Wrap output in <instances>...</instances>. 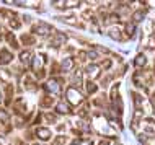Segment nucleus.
Masks as SVG:
<instances>
[{"instance_id":"obj_1","label":"nucleus","mask_w":155,"mask_h":145,"mask_svg":"<svg viewBox=\"0 0 155 145\" xmlns=\"http://www.w3.org/2000/svg\"><path fill=\"white\" fill-rule=\"evenodd\" d=\"M65 103L69 106H80L83 103V96L80 93V90L77 86L70 85L69 88L65 90Z\"/></svg>"},{"instance_id":"obj_2","label":"nucleus","mask_w":155,"mask_h":145,"mask_svg":"<svg viewBox=\"0 0 155 145\" xmlns=\"http://www.w3.org/2000/svg\"><path fill=\"white\" fill-rule=\"evenodd\" d=\"M31 34H38V36H41V38H46V36H51L52 33H54V28L51 26L49 23H46V21H38L35 23L31 26Z\"/></svg>"},{"instance_id":"obj_3","label":"nucleus","mask_w":155,"mask_h":145,"mask_svg":"<svg viewBox=\"0 0 155 145\" xmlns=\"http://www.w3.org/2000/svg\"><path fill=\"white\" fill-rule=\"evenodd\" d=\"M43 90L49 95V96H52V98H54V96H57V95L61 93V83L57 82V78H52V80L44 82Z\"/></svg>"},{"instance_id":"obj_4","label":"nucleus","mask_w":155,"mask_h":145,"mask_svg":"<svg viewBox=\"0 0 155 145\" xmlns=\"http://www.w3.org/2000/svg\"><path fill=\"white\" fill-rule=\"evenodd\" d=\"M46 60H48V56H46L44 52L36 54V56L33 57V64H31L33 70H35V72H39V70H43V69H44Z\"/></svg>"},{"instance_id":"obj_5","label":"nucleus","mask_w":155,"mask_h":145,"mask_svg":"<svg viewBox=\"0 0 155 145\" xmlns=\"http://www.w3.org/2000/svg\"><path fill=\"white\" fill-rule=\"evenodd\" d=\"M85 73L88 75V78H90V80L93 82L95 78H98L100 75H101V67L91 62V64H88V65L85 67Z\"/></svg>"},{"instance_id":"obj_6","label":"nucleus","mask_w":155,"mask_h":145,"mask_svg":"<svg viewBox=\"0 0 155 145\" xmlns=\"http://www.w3.org/2000/svg\"><path fill=\"white\" fill-rule=\"evenodd\" d=\"M20 62H21V65H25V67H30V65L33 64V52L30 51V49H25V51L20 52Z\"/></svg>"},{"instance_id":"obj_7","label":"nucleus","mask_w":155,"mask_h":145,"mask_svg":"<svg viewBox=\"0 0 155 145\" xmlns=\"http://www.w3.org/2000/svg\"><path fill=\"white\" fill-rule=\"evenodd\" d=\"M64 43H67V34L61 31H54V38L51 39V47H59Z\"/></svg>"},{"instance_id":"obj_8","label":"nucleus","mask_w":155,"mask_h":145,"mask_svg":"<svg viewBox=\"0 0 155 145\" xmlns=\"http://www.w3.org/2000/svg\"><path fill=\"white\" fill-rule=\"evenodd\" d=\"M36 137L39 140H43V142H48V140H51V137H52V132H51V129H48V127H38Z\"/></svg>"},{"instance_id":"obj_9","label":"nucleus","mask_w":155,"mask_h":145,"mask_svg":"<svg viewBox=\"0 0 155 145\" xmlns=\"http://www.w3.org/2000/svg\"><path fill=\"white\" fill-rule=\"evenodd\" d=\"M13 109H15L18 114H26V113H28V105H26V101H25V98H16V99H15Z\"/></svg>"},{"instance_id":"obj_10","label":"nucleus","mask_w":155,"mask_h":145,"mask_svg":"<svg viewBox=\"0 0 155 145\" xmlns=\"http://www.w3.org/2000/svg\"><path fill=\"white\" fill-rule=\"evenodd\" d=\"M12 60H13V54L8 51L7 47H2V49H0V64H2V65H7V64H10Z\"/></svg>"},{"instance_id":"obj_11","label":"nucleus","mask_w":155,"mask_h":145,"mask_svg":"<svg viewBox=\"0 0 155 145\" xmlns=\"http://www.w3.org/2000/svg\"><path fill=\"white\" fill-rule=\"evenodd\" d=\"M74 65H75V59L72 56H69V57H65V59L61 62V70L62 72H70V70L74 69Z\"/></svg>"},{"instance_id":"obj_12","label":"nucleus","mask_w":155,"mask_h":145,"mask_svg":"<svg viewBox=\"0 0 155 145\" xmlns=\"http://www.w3.org/2000/svg\"><path fill=\"white\" fill-rule=\"evenodd\" d=\"M56 113H57V114H70L72 111H70V106L67 105L64 99H62V101H59V103L56 105Z\"/></svg>"},{"instance_id":"obj_13","label":"nucleus","mask_w":155,"mask_h":145,"mask_svg":"<svg viewBox=\"0 0 155 145\" xmlns=\"http://www.w3.org/2000/svg\"><path fill=\"white\" fill-rule=\"evenodd\" d=\"M5 41L8 44H10V47H13V49H18V39L15 38V34H13V31H7L5 33Z\"/></svg>"},{"instance_id":"obj_14","label":"nucleus","mask_w":155,"mask_h":145,"mask_svg":"<svg viewBox=\"0 0 155 145\" xmlns=\"http://www.w3.org/2000/svg\"><path fill=\"white\" fill-rule=\"evenodd\" d=\"M23 85H25V88L28 90V92H35L36 90V80L33 77H30V75H26L25 77V80H23Z\"/></svg>"},{"instance_id":"obj_15","label":"nucleus","mask_w":155,"mask_h":145,"mask_svg":"<svg viewBox=\"0 0 155 145\" xmlns=\"http://www.w3.org/2000/svg\"><path fill=\"white\" fill-rule=\"evenodd\" d=\"M57 20L59 21H64V23H69V24H74V26H78V20L75 15H65V16H57Z\"/></svg>"},{"instance_id":"obj_16","label":"nucleus","mask_w":155,"mask_h":145,"mask_svg":"<svg viewBox=\"0 0 155 145\" xmlns=\"http://www.w3.org/2000/svg\"><path fill=\"white\" fill-rule=\"evenodd\" d=\"M21 43L25 44V46H33V44H36V38H35V34H28V33H23L21 34Z\"/></svg>"},{"instance_id":"obj_17","label":"nucleus","mask_w":155,"mask_h":145,"mask_svg":"<svg viewBox=\"0 0 155 145\" xmlns=\"http://www.w3.org/2000/svg\"><path fill=\"white\" fill-rule=\"evenodd\" d=\"M134 67H137V69H140V67H144L145 64H147V56H144V54H139V56L134 59Z\"/></svg>"},{"instance_id":"obj_18","label":"nucleus","mask_w":155,"mask_h":145,"mask_svg":"<svg viewBox=\"0 0 155 145\" xmlns=\"http://www.w3.org/2000/svg\"><path fill=\"white\" fill-rule=\"evenodd\" d=\"M0 80L5 82V83L8 85L12 82V72L8 69H0Z\"/></svg>"},{"instance_id":"obj_19","label":"nucleus","mask_w":155,"mask_h":145,"mask_svg":"<svg viewBox=\"0 0 155 145\" xmlns=\"http://www.w3.org/2000/svg\"><path fill=\"white\" fill-rule=\"evenodd\" d=\"M108 36L113 38L114 41H121V39H123V33H121V30H118V28H111V30H108Z\"/></svg>"},{"instance_id":"obj_20","label":"nucleus","mask_w":155,"mask_h":145,"mask_svg":"<svg viewBox=\"0 0 155 145\" xmlns=\"http://www.w3.org/2000/svg\"><path fill=\"white\" fill-rule=\"evenodd\" d=\"M54 103V98L49 96V95H44L43 98H41V108H51Z\"/></svg>"},{"instance_id":"obj_21","label":"nucleus","mask_w":155,"mask_h":145,"mask_svg":"<svg viewBox=\"0 0 155 145\" xmlns=\"http://www.w3.org/2000/svg\"><path fill=\"white\" fill-rule=\"evenodd\" d=\"M82 78H83V70L82 69H75L74 72V86H77L78 83H82Z\"/></svg>"},{"instance_id":"obj_22","label":"nucleus","mask_w":155,"mask_h":145,"mask_svg":"<svg viewBox=\"0 0 155 145\" xmlns=\"http://www.w3.org/2000/svg\"><path fill=\"white\" fill-rule=\"evenodd\" d=\"M96 90H98V85L95 83V82H87V93L88 95H95L96 93Z\"/></svg>"},{"instance_id":"obj_23","label":"nucleus","mask_w":155,"mask_h":145,"mask_svg":"<svg viewBox=\"0 0 155 145\" xmlns=\"http://www.w3.org/2000/svg\"><path fill=\"white\" fill-rule=\"evenodd\" d=\"M43 119H46V122H49V124H56L57 116L52 114V113H44V114H43Z\"/></svg>"},{"instance_id":"obj_24","label":"nucleus","mask_w":155,"mask_h":145,"mask_svg":"<svg viewBox=\"0 0 155 145\" xmlns=\"http://www.w3.org/2000/svg\"><path fill=\"white\" fill-rule=\"evenodd\" d=\"M126 33H127V36H131V38H132V36L136 34V24L131 23V21L126 23Z\"/></svg>"},{"instance_id":"obj_25","label":"nucleus","mask_w":155,"mask_h":145,"mask_svg":"<svg viewBox=\"0 0 155 145\" xmlns=\"http://www.w3.org/2000/svg\"><path fill=\"white\" fill-rule=\"evenodd\" d=\"M118 90H119V83H114V85H113V88H111V95H110V98H111L113 103L118 99Z\"/></svg>"},{"instance_id":"obj_26","label":"nucleus","mask_w":155,"mask_h":145,"mask_svg":"<svg viewBox=\"0 0 155 145\" xmlns=\"http://www.w3.org/2000/svg\"><path fill=\"white\" fill-rule=\"evenodd\" d=\"M144 15H145V11L144 10H137L136 13H134V24L136 23H139V21H142V20H144Z\"/></svg>"},{"instance_id":"obj_27","label":"nucleus","mask_w":155,"mask_h":145,"mask_svg":"<svg viewBox=\"0 0 155 145\" xmlns=\"http://www.w3.org/2000/svg\"><path fill=\"white\" fill-rule=\"evenodd\" d=\"M51 5L54 8H57V10H67V5H65V0H57V2H51Z\"/></svg>"},{"instance_id":"obj_28","label":"nucleus","mask_w":155,"mask_h":145,"mask_svg":"<svg viewBox=\"0 0 155 145\" xmlns=\"http://www.w3.org/2000/svg\"><path fill=\"white\" fill-rule=\"evenodd\" d=\"M8 121H10V116H8V113L5 109H0V122L2 124H8Z\"/></svg>"},{"instance_id":"obj_29","label":"nucleus","mask_w":155,"mask_h":145,"mask_svg":"<svg viewBox=\"0 0 155 145\" xmlns=\"http://www.w3.org/2000/svg\"><path fill=\"white\" fill-rule=\"evenodd\" d=\"M8 24H10V28H12V30H18V28L21 26V23H20V20L16 18V16H15V18H12L10 21H8Z\"/></svg>"},{"instance_id":"obj_30","label":"nucleus","mask_w":155,"mask_h":145,"mask_svg":"<svg viewBox=\"0 0 155 145\" xmlns=\"http://www.w3.org/2000/svg\"><path fill=\"white\" fill-rule=\"evenodd\" d=\"M67 8H77L80 7V0H65Z\"/></svg>"},{"instance_id":"obj_31","label":"nucleus","mask_w":155,"mask_h":145,"mask_svg":"<svg viewBox=\"0 0 155 145\" xmlns=\"http://www.w3.org/2000/svg\"><path fill=\"white\" fill-rule=\"evenodd\" d=\"M85 56H87V59H90V60H95V59H98V52H96L95 49H91V51L85 52Z\"/></svg>"},{"instance_id":"obj_32","label":"nucleus","mask_w":155,"mask_h":145,"mask_svg":"<svg viewBox=\"0 0 155 145\" xmlns=\"http://www.w3.org/2000/svg\"><path fill=\"white\" fill-rule=\"evenodd\" d=\"M62 143H67V135H59V137L54 139V145H62Z\"/></svg>"},{"instance_id":"obj_33","label":"nucleus","mask_w":155,"mask_h":145,"mask_svg":"<svg viewBox=\"0 0 155 145\" xmlns=\"http://www.w3.org/2000/svg\"><path fill=\"white\" fill-rule=\"evenodd\" d=\"M110 67H111V60H110V59H104V60L101 62V70H103V69L108 70Z\"/></svg>"},{"instance_id":"obj_34","label":"nucleus","mask_w":155,"mask_h":145,"mask_svg":"<svg viewBox=\"0 0 155 145\" xmlns=\"http://www.w3.org/2000/svg\"><path fill=\"white\" fill-rule=\"evenodd\" d=\"M78 143H82V140H80V139H75V140H74V142L70 143V145H78Z\"/></svg>"},{"instance_id":"obj_35","label":"nucleus","mask_w":155,"mask_h":145,"mask_svg":"<svg viewBox=\"0 0 155 145\" xmlns=\"http://www.w3.org/2000/svg\"><path fill=\"white\" fill-rule=\"evenodd\" d=\"M100 145H110V143H108L106 140H101V142H100Z\"/></svg>"},{"instance_id":"obj_36","label":"nucleus","mask_w":155,"mask_h":145,"mask_svg":"<svg viewBox=\"0 0 155 145\" xmlns=\"http://www.w3.org/2000/svg\"><path fill=\"white\" fill-rule=\"evenodd\" d=\"M2 36H3V31H2V28H0V41H2Z\"/></svg>"},{"instance_id":"obj_37","label":"nucleus","mask_w":155,"mask_h":145,"mask_svg":"<svg viewBox=\"0 0 155 145\" xmlns=\"http://www.w3.org/2000/svg\"><path fill=\"white\" fill-rule=\"evenodd\" d=\"M152 101H153V103H155V93H153V95H152Z\"/></svg>"},{"instance_id":"obj_38","label":"nucleus","mask_w":155,"mask_h":145,"mask_svg":"<svg viewBox=\"0 0 155 145\" xmlns=\"http://www.w3.org/2000/svg\"><path fill=\"white\" fill-rule=\"evenodd\" d=\"M0 145H3V139L2 137H0Z\"/></svg>"},{"instance_id":"obj_39","label":"nucleus","mask_w":155,"mask_h":145,"mask_svg":"<svg viewBox=\"0 0 155 145\" xmlns=\"http://www.w3.org/2000/svg\"><path fill=\"white\" fill-rule=\"evenodd\" d=\"M0 103H2V92H0Z\"/></svg>"},{"instance_id":"obj_40","label":"nucleus","mask_w":155,"mask_h":145,"mask_svg":"<svg viewBox=\"0 0 155 145\" xmlns=\"http://www.w3.org/2000/svg\"><path fill=\"white\" fill-rule=\"evenodd\" d=\"M116 145H121V143H116Z\"/></svg>"}]
</instances>
